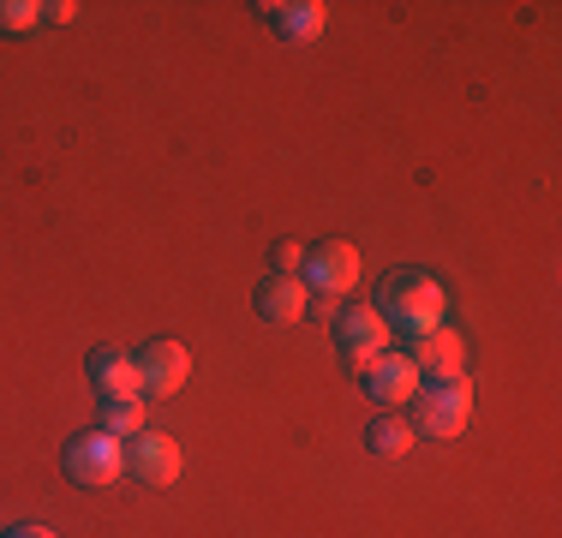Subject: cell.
Returning <instances> with one entry per match:
<instances>
[{
    "label": "cell",
    "mask_w": 562,
    "mask_h": 538,
    "mask_svg": "<svg viewBox=\"0 0 562 538\" xmlns=\"http://www.w3.org/2000/svg\"><path fill=\"white\" fill-rule=\"evenodd\" d=\"M443 305H449V293H443V281H437L431 269H395V276L383 281L378 317L390 323V329L419 341V335L443 329Z\"/></svg>",
    "instance_id": "6da1fadb"
},
{
    "label": "cell",
    "mask_w": 562,
    "mask_h": 538,
    "mask_svg": "<svg viewBox=\"0 0 562 538\" xmlns=\"http://www.w3.org/2000/svg\"><path fill=\"white\" fill-rule=\"evenodd\" d=\"M467 413H473V383L467 377H443V383L413 395V430H425V437H454V430L467 425Z\"/></svg>",
    "instance_id": "7a4b0ae2"
},
{
    "label": "cell",
    "mask_w": 562,
    "mask_h": 538,
    "mask_svg": "<svg viewBox=\"0 0 562 538\" xmlns=\"http://www.w3.org/2000/svg\"><path fill=\"white\" fill-rule=\"evenodd\" d=\"M126 473V442L109 437V430H85V437L66 442V479L85 484V491H102Z\"/></svg>",
    "instance_id": "3957f363"
},
{
    "label": "cell",
    "mask_w": 562,
    "mask_h": 538,
    "mask_svg": "<svg viewBox=\"0 0 562 538\" xmlns=\"http://www.w3.org/2000/svg\"><path fill=\"white\" fill-rule=\"evenodd\" d=\"M300 281H305L312 300H341V293H353V281H359V251L347 246V239H324V246L305 251Z\"/></svg>",
    "instance_id": "277c9868"
},
{
    "label": "cell",
    "mask_w": 562,
    "mask_h": 538,
    "mask_svg": "<svg viewBox=\"0 0 562 538\" xmlns=\"http://www.w3.org/2000/svg\"><path fill=\"white\" fill-rule=\"evenodd\" d=\"M336 347L347 366H378L383 354H390V323L378 317V305H347V312L336 317Z\"/></svg>",
    "instance_id": "5b68a950"
},
{
    "label": "cell",
    "mask_w": 562,
    "mask_h": 538,
    "mask_svg": "<svg viewBox=\"0 0 562 538\" xmlns=\"http://www.w3.org/2000/svg\"><path fill=\"white\" fill-rule=\"evenodd\" d=\"M126 473L138 484H173L180 479V442L144 425L138 437H126Z\"/></svg>",
    "instance_id": "8992f818"
},
{
    "label": "cell",
    "mask_w": 562,
    "mask_h": 538,
    "mask_svg": "<svg viewBox=\"0 0 562 538\" xmlns=\"http://www.w3.org/2000/svg\"><path fill=\"white\" fill-rule=\"evenodd\" d=\"M132 366H138L144 401H156V395H173V389L186 383L192 359H186V347H180V341H144V354H132Z\"/></svg>",
    "instance_id": "52a82bcc"
},
{
    "label": "cell",
    "mask_w": 562,
    "mask_h": 538,
    "mask_svg": "<svg viewBox=\"0 0 562 538\" xmlns=\"http://www.w3.org/2000/svg\"><path fill=\"white\" fill-rule=\"evenodd\" d=\"M85 377H90V389L109 395V401H144L138 366H132V354H120V347H97V354L85 359Z\"/></svg>",
    "instance_id": "ba28073f"
},
{
    "label": "cell",
    "mask_w": 562,
    "mask_h": 538,
    "mask_svg": "<svg viewBox=\"0 0 562 538\" xmlns=\"http://www.w3.org/2000/svg\"><path fill=\"white\" fill-rule=\"evenodd\" d=\"M366 395L378 407H401V401L419 395V366L407 354H383L378 366H366Z\"/></svg>",
    "instance_id": "9c48e42d"
},
{
    "label": "cell",
    "mask_w": 562,
    "mask_h": 538,
    "mask_svg": "<svg viewBox=\"0 0 562 538\" xmlns=\"http://www.w3.org/2000/svg\"><path fill=\"white\" fill-rule=\"evenodd\" d=\"M413 366H419V377L431 371V383H443V377H467V341L454 329H431L413 341Z\"/></svg>",
    "instance_id": "30bf717a"
},
{
    "label": "cell",
    "mask_w": 562,
    "mask_h": 538,
    "mask_svg": "<svg viewBox=\"0 0 562 538\" xmlns=\"http://www.w3.org/2000/svg\"><path fill=\"white\" fill-rule=\"evenodd\" d=\"M263 19H270V31H281L288 43H312L317 31H324V0H270V7H258Z\"/></svg>",
    "instance_id": "8fae6325"
},
{
    "label": "cell",
    "mask_w": 562,
    "mask_h": 538,
    "mask_svg": "<svg viewBox=\"0 0 562 538\" xmlns=\"http://www.w3.org/2000/svg\"><path fill=\"white\" fill-rule=\"evenodd\" d=\"M305 281L300 276H263L258 281V317H270V323H300L305 317Z\"/></svg>",
    "instance_id": "7c38bea8"
},
{
    "label": "cell",
    "mask_w": 562,
    "mask_h": 538,
    "mask_svg": "<svg viewBox=\"0 0 562 538\" xmlns=\"http://www.w3.org/2000/svg\"><path fill=\"white\" fill-rule=\"evenodd\" d=\"M366 449L371 455H383V461H395V455H407L413 449V425H401V419H371V430H366Z\"/></svg>",
    "instance_id": "4fadbf2b"
},
{
    "label": "cell",
    "mask_w": 562,
    "mask_h": 538,
    "mask_svg": "<svg viewBox=\"0 0 562 538\" xmlns=\"http://www.w3.org/2000/svg\"><path fill=\"white\" fill-rule=\"evenodd\" d=\"M102 430H109V437H138L144 430V401H109V413H102Z\"/></svg>",
    "instance_id": "5bb4252c"
},
{
    "label": "cell",
    "mask_w": 562,
    "mask_h": 538,
    "mask_svg": "<svg viewBox=\"0 0 562 538\" xmlns=\"http://www.w3.org/2000/svg\"><path fill=\"white\" fill-rule=\"evenodd\" d=\"M31 24H43V7H36V0H0V31L7 36L31 31Z\"/></svg>",
    "instance_id": "9a60e30c"
},
{
    "label": "cell",
    "mask_w": 562,
    "mask_h": 538,
    "mask_svg": "<svg viewBox=\"0 0 562 538\" xmlns=\"http://www.w3.org/2000/svg\"><path fill=\"white\" fill-rule=\"evenodd\" d=\"M276 269H270V276H300V264H305V246H293V239H288V246H276V258H270Z\"/></svg>",
    "instance_id": "2e32d148"
},
{
    "label": "cell",
    "mask_w": 562,
    "mask_h": 538,
    "mask_svg": "<svg viewBox=\"0 0 562 538\" xmlns=\"http://www.w3.org/2000/svg\"><path fill=\"white\" fill-rule=\"evenodd\" d=\"M72 12H78L72 0H48V7H43V19H48V24H72Z\"/></svg>",
    "instance_id": "e0dca14e"
},
{
    "label": "cell",
    "mask_w": 562,
    "mask_h": 538,
    "mask_svg": "<svg viewBox=\"0 0 562 538\" xmlns=\"http://www.w3.org/2000/svg\"><path fill=\"white\" fill-rule=\"evenodd\" d=\"M7 538H60V533H48V527H19V533H7Z\"/></svg>",
    "instance_id": "ac0fdd59"
}]
</instances>
